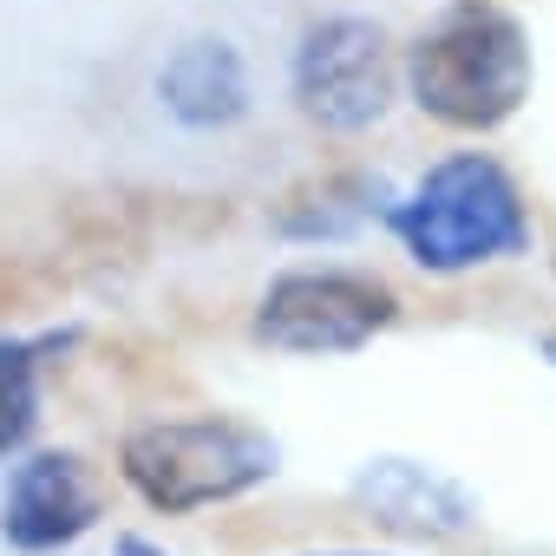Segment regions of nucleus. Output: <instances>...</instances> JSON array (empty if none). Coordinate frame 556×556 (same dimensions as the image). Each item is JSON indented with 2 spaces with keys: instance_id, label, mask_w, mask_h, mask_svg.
I'll list each match as a JSON object with an SVG mask.
<instances>
[{
  "instance_id": "20e7f679",
  "label": "nucleus",
  "mask_w": 556,
  "mask_h": 556,
  "mask_svg": "<svg viewBox=\"0 0 556 556\" xmlns=\"http://www.w3.org/2000/svg\"><path fill=\"white\" fill-rule=\"evenodd\" d=\"M393 321V289L354 268H295L268 282L255 341L275 354H354Z\"/></svg>"
},
{
  "instance_id": "9b49d317",
  "label": "nucleus",
  "mask_w": 556,
  "mask_h": 556,
  "mask_svg": "<svg viewBox=\"0 0 556 556\" xmlns=\"http://www.w3.org/2000/svg\"><path fill=\"white\" fill-rule=\"evenodd\" d=\"M549 354H556V341H549Z\"/></svg>"
},
{
  "instance_id": "0eeeda50",
  "label": "nucleus",
  "mask_w": 556,
  "mask_h": 556,
  "mask_svg": "<svg viewBox=\"0 0 556 556\" xmlns=\"http://www.w3.org/2000/svg\"><path fill=\"white\" fill-rule=\"evenodd\" d=\"M354 497H361L380 523H393V530H432V536L465 530V523L478 517V504H471L465 484H452V478H439V471H426V465H413V458H374V465L354 478Z\"/></svg>"
},
{
  "instance_id": "1a4fd4ad",
  "label": "nucleus",
  "mask_w": 556,
  "mask_h": 556,
  "mask_svg": "<svg viewBox=\"0 0 556 556\" xmlns=\"http://www.w3.org/2000/svg\"><path fill=\"white\" fill-rule=\"evenodd\" d=\"M40 393H34V348L27 341H0V452H14L34 432Z\"/></svg>"
},
{
  "instance_id": "f03ea898",
  "label": "nucleus",
  "mask_w": 556,
  "mask_h": 556,
  "mask_svg": "<svg viewBox=\"0 0 556 556\" xmlns=\"http://www.w3.org/2000/svg\"><path fill=\"white\" fill-rule=\"evenodd\" d=\"M393 229H400L406 255L432 275H458V268L504 262V255L530 249V216H523L517 184L504 177V164H491L478 151L426 170V184L393 210Z\"/></svg>"
},
{
  "instance_id": "6e6552de",
  "label": "nucleus",
  "mask_w": 556,
  "mask_h": 556,
  "mask_svg": "<svg viewBox=\"0 0 556 556\" xmlns=\"http://www.w3.org/2000/svg\"><path fill=\"white\" fill-rule=\"evenodd\" d=\"M157 92L170 105V118L210 131V125H236L249 112V73L236 60L229 40H190L164 60L157 73Z\"/></svg>"
},
{
  "instance_id": "423d86ee",
  "label": "nucleus",
  "mask_w": 556,
  "mask_h": 556,
  "mask_svg": "<svg viewBox=\"0 0 556 556\" xmlns=\"http://www.w3.org/2000/svg\"><path fill=\"white\" fill-rule=\"evenodd\" d=\"M92 523H99V484L73 452H40L14 471L8 517H0L14 549H60L73 536H86Z\"/></svg>"
},
{
  "instance_id": "f257e3e1",
  "label": "nucleus",
  "mask_w": 556,
  "mask_h": 556,
  "mask_svg": "<svg viewBox=\"0 0 556 556\" xmlns=\"http://www.w3.org/2000/svg\"><path fill=\"white\" fill-rule=\"evenodd\" d=\"M406 86L432 118L491 131L530 99V40L491 0H458L413 40Z\"/></svg>"
},
{
  "instance_id": "39448f33",
  "label": "nucleus",
  "mask_w": 556,
  "mask_h": 556,
  "mask_svg": "<svg viewBox=\"0 0 556 556\" xmlns=\"http://www.w3.org/2000/svg\"><path fill=\"white\" fill-rule=\"evenodd\" d=\"M295 99L321 131H367L393 105V47L374 21H321L295 53Z\"/></svg>"
},
{
  "instance_id": "7ed1b4c3",
  "label": "nucleus",
  "mask_w": 556,
  "mask_h": 556,
  "mask_svg": "<svg viewBox=\"0 0 556 556\" xmlns=\"http://www.w3.org/2000/svg\"><path fill=\"white\" fill-rule=\"evenodd\" d=\"M275 471V445L229 419H170L125 439V478L157 510H203L223 504Z\"/></svg>"
},
{
  "instance_id": "9d476101",
  "label": "nucleus",
  "mask_w": 556,
  "mask_h": 556,
  "mask_svg": "<svg viewBox=\"0 0 556 556\" xmlns=\"http://www.w3.org/2000/svg\"><path fill=\"white\" fill-rule=\"evenodd\" d=\"M105 556H164V549H151V543H144V536H118V543H112V549H105Z\"/></svg>"
}]
</instances>
